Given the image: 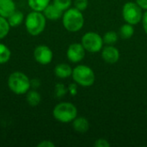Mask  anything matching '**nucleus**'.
<instances>
[{
  "instance_id": "nucleus-1",
  "label": "nucleus",
  "mask_w": 147,
  "mask_h": 147,
  "mask_svg": "<svg viewBox=\"0 0 147 147\" xmlns=\"http://www.w3.org/2000/svg\"><path fill=\"white\" fill-rule=\"evenodd\" d=\"M62 22L65 28L69 32H78L83 27L84 23V17L82 11L78 9L69 8L62 16Z\"/></svg>"
},
{
  "instance_id": "nucleus-2",
  "label": "nucleus",
  "mask_w": 147,
  "mask_h": 147,
  "mask_svg": "<svg viewBox=\"0 0 147 147\" xmlns=\"http://www.w3.org/2000/svg\"><path fill=\"white\" fill-rule=\"evenodd\" d=\"M9 89L16 95H24L31 88L30 79L22 71H14L8 78Z\"/></svg>"
},
{
  "instance_id": "nucleus-3",
  "label": "nucleus",
  "mask_w": 147,
  "mask_h": 147,
  "mask_svg": "<svg viewBox=\"0 0 147 147\" xmlns=\"http://www.w3.org/2000/svg\"><path fill=\"white\" fill-rule=\"evenodd\" d=\"M47 24V18L40 11L33 10L29 14H28L25 19V27L28 33L30 35L37 36L40 34Z\"/></svg>"
},
{
  "instance_id": "nucleus-4",
  "label": "nucleus",
  "mask_w": 147,
  "mask_h": 147,
  "mask_svg": "<svg viewBox=\"0 0 147 147\" xmlns=\"http://www.w3.org/2000/svg\"><path fill=\"white\" fill-rule=\"evenodd\" d=\"M53 115L54 119L61 123H69L78 116V109L76 106L71 102H63L58 103L53 110Z\"/></svg>"
},
{
  "instance_id": "nucleus-5",
  "label": "nucleus",
  "mask_w": 147,
  "mask_h": 147,
  "mask_svg": "<svg viewBox=\"0 0 147 147\" xmlns=\"http://www.w3.org/2000/svg\"><path fill=\"white\" fill-rule=\"evenodd\" d=\"M72 79L82 87H90L95 83L96 76L93 70L84 65H77L72 69Z\"/></svg>"
},
{
  "instance_id": "nucleus-6",
  "label": "nucleus",
  "mask_w": 147,
  "mask_h": 147,
  "mask_svg": "<svg viewBox=\"0 0 147 147\" xmlns=\"http://www.w3.org/2000/svg\"><path fill=\"white\" fill-rule=\"evenodd\" d=\"M81 44L84 47L85 51L96 53L102 50L104 43L102 37L100 34L95 32H88L83 35Z\"/></svg>"
},
{
  "instance_id": "nucleus-7",
  "label": "nucleus",
  "mask_w": 147,
  "mask_h": 147,
  "mask_svg": "<svg viewBox=\"0 0 147 147\" xmlns=\"http://www.w3.org/2000/svg\"><path fill=\"white\" fill-rule=\"evenodd\" d=\"M122 16L126 22L136 25L142 20V9L136 3H126L122 8Z\"/></svg>"
},
{
  "instance_id": "nucleus-8",
  "label": "nucleus",
  "mask_w": 147,
  "mask_h": 147,
  "mask_svg": "<svg viewBox=\"0 0 147 147\" xmlns=\"http://www.w3.org/2000/svg\"><path fill=\"white\" fill-rule=\"evenodd\" d=\"M53 57V51L45 45L37 46L34 51V59L40 65H48L52 62Z\"/></svg>"
},
{
  "instance_id": "nucleus-9",
  "label": "nucleus",
  "mask_w": 147,
  "mask_h": 147,
  "mask_svg": "<svg viewBox=\"0 0 147 147\" xmlns=\"http://www.w3.org/2000/svg\"><path fill=\"white\" fill-rule=\"evenodd\" d=\"M67 59L71 63H78L85 56V49L81 43H72L66 51Z\"/></svg>"
},
{
  "instance_id": "nucleus-10",
  "label": "nucleus",
  "mask_w": 147,
  "mask_h": 147,
  "mask_svg": "<svg viewBox=\"0 0 147 147\" xmlns=\"http://www.w3.org/2000/svg\"><path fill=\"white\" fill-rule=\"evenodd\" d=\"M102 59L109 64H115L120 59V52L113 45H108L102 51Z\"/></svg>"
},
{
  "instance_id": "nucleus-11",
  "label": "nucleus",
  "mask_w": 147,
  "mask_h": 147,
  "mask_svg": "<svg viewBox=\"0 0 147 147\" xmlns=\"http://www.w3.org/2000/svg\"><path fill=\"white\" fill-rule=\"evenodd\" d=\"M63 12L61 9H59L57 6H55L53 3V4H48L45 9L42 11L43 15L45 16V17L48 20H51V21H55V20H58L59 18L62 17L63 16Z\"/></svg>"
},
{
  "instance_id": "nucleus-12",
  "label": "nucleus",
  "mask_w": 147,
  "mask_h": 147,
  "mask_svg": "<svg viewBox=\"0 0 147 147\" xmlns=\"http://www.w3.org/2000/svg\"><path fill=\"white\" fill-rule=\"evenodd\" d=\"M16 10L14 0H0V16L8 18Z\"/></svg>"
},
{
  "instance_id": "nucleus-13",
  "label": "nucleus",
  "mask_w": 147,
  "mask_h": 147,
  "mask_svg": "<svg viewBox=\"0 0 147 147\" xmlns=\"http://www.w3.org/2000/svg\"><path fill=\"white\" fill-rule=\"evenodd\" d=\"M72 127L76 132H78L79 134H84L89 130L90 123L86 118L77 116L72 121Z\"/></svg>"
},
{
  "instance_id": "nucleus-14",
  "label": "nucleus",
  "mask_w": 147,
  "mask_h": 147,
  "mask_svg": "<svg viewBox=\"0 0 147 147\" xmlns=\"http://www.w3.org/2000/svg\"><path fill=\"white\" fill-rule=\"evenodd\" d=\"M54 74L59 78H67L71 76L72 69L71 67L65 63L59 64L54 68Z\"/></svg>"
},
{
  "instance_id": "nucleus-15",
  "label": "nucleus",
  "mask_w": 147,
  "mask_h": 147,
  "mask_svg": "<svg viewBox=\"0 0 147 147\" xmlns=\"http://www.w3.org/2000/svg\"><path fill=\"white\" fill-rule=\"evenodd\" d=\"M26 101L30 106L36 107L40 104V102L41 101V96H40V93L35 90H28L26 93Z\"/></svg>"
},
{
  "instance_id": "nucleus-16",
  "label": "nucleus",
  "mask_w": 147,
  "mask_h": 147,
  "mask_svg": "<svg viewBox=\"0 0 147 147\" xmlns=\"http://www.w3.org/2000/svg\"><path fill=\"white\" fill-rule=\"evenodd\" d=\"M10 27H17L22 24L24 20V15L21 11L15 10L8 18H7Z\"/></svg>"
},
{
  "instance_id": "nucleus-17",
  "label": "nucleus",
  "mask_w": 147,
  "mask_h": 147,
  "mask_svg": "<svg viewBox=\"0 0 147 147\" xmlns=\"http://www.w3.org/2000/svg\"><path fill=\"white\" fill-rule=\"evenodd\" d=\"M50 1L51 0H28V4L33 10L42 12L50 3Z\"/></svg>"
},
{
  "instance_id": "nucleus-18",
  "label": "nucleus",
  "mask_w": 147,
  "mask_h": 147,
  "mask_svg": "<svg viewBox=\"0 0 147 147\" xmlns=\"http://www.w3.org/2000/svg\"><path fill=\"white\" fill-rule=\"evenodd\" d=\"M119 34H120V36L124 40L130 39L134 34V28L132 24L127 22L126 24H123L119 30Z\"/></svg>"
},
{
  "instance_id": "nucleus-19",
  "label": "nucleus",
  "mask_w": 147,
  "mask_h": 147,
  "mask_svg": "<svg viewBox=\"0 0 147 147\" xmlns=\"http://www.w3.org/2000/svg\"><path fill=\"white\" fill-rule=\"evenodd\" d=\"M11 56L9 48L3 43H0V65L7 63Z\"/></svg>"
},
{
  "instance_id": "nucleus-20",
  "label": "nucleus",
  "mask_w": 147,
  "mask_h": 147,
  "mask_svg": "<svg viewBox=\"0 0 147 147\" xmlns=\"http://www.w3.org/2000/svg\"><path fill=\"white\" fill-rule=\"evenodd\" d=\"M10 28L11 27L9 26L7 18L0 16V40L5 38L8 35Z\"/></svg>"
},
{
  "instance_id": "nucleus-21",
  "label": "nucleus",
  "mask_w": 147,
  "mask_h": 147,
  "mask_svg": "<svg viewBox=\"0 0 147 147\" xmlns=\"http://www.w3.org/2000/svg\"><path fill=\"white\" fill-rule=\"evenodd\" d=\"M118 38L119 36L117 33H115V31H109L103 35L102 40H103V43L106 45H114L115 43L117 42Z\"/></svg>"
},
{
  "instance_id": "nucleus-22",
  "label": "nucleus",
  "mask_w": 147,
  "mask_h": 147,
  "mask_svg": "<svg viewBox=\"0 0 147 147\" xmlns=\"http://www.w3.org/2000/svg\"><path fill=\"white\" fill-rule=\"evenodd\" d=\"M53 4L65 12L71 7V0H53Z\"/></svg>"
},
{
  "instance_id": "nucleus-23",
  "label": "nucleus",
  "mask_w": 147,
  "mask_h": 147,
  "mask_svg": "<svg viewBox=\"0 0 147 147\" xmlns=\"http://www.w3.org/2000/svg\"><path fill=\"white\" fill-rule=\"evenodd\" d=\"M55 95L57 97H63L68 92V89L63 84H57L55 85Z\"/></svg>"
},
{
  "instance_id": "nucleus-24",
  "label": "nucleus",
  "mask_w": 147,
  "mask_h": 147,
  "mask_svg": "<svg viewBox=\"0 0 147 147\" xmlns=\"http://www.w3.org/2000/svg\"><path fill=\"white\" fill-rule=\"evenodd\" d=\"M88 0H75L74 1V6L76 9H78L80 11H84L88 7Z\"/></svg>"
},
{
  "instance_id": "nucleus-25",
  "label": "nucleus",
  "mask_w": 147,
  "mask_h": 147,
  "mask_svg": "<svg viewBox=\"0 0 147 147\" xmlns=\"http://www.w3.org/2000/svg\"><path fill=\"white\" fill-rule=\"evenodd\" d=\"M94 146L96 147H109L110 144L105 139H98V140H96Z\"/></svg>"
},
{
  "instance_id": "nucleus-26",
  "label": "nucleus",
  "mask_w": 147,
  "mask_h": 147,
  "mask_svg": "<svg viewBox=\"0 0 147 147\" xmlns=\"http://www.w3.org/2000/svg\"><path fill=\"white\" fill-rule=\"evenodd\" d=\"M68 92L71 96H76L78 93V84H71L68 86Z\"/></svg>"
},
{
  "instance_id": "nucleus-27",
  "label": "nucleus",
  "mask_w": 147,
  "mask_h": 147,
  "mask_svg": "<svg viewBox=\"0 0 147 147\" xmlns=\"http://www.w3.org/2000/svg\"><path fill=\"white\" fill-rule=\"evenodd\" d=\"M38 147H54L55 145L54 143H53L52 141L50 140H43L41 142H40L38 145H37Z\"/></svg>"
},
{
  "instance_id": "nucleus-28",
  "label": "nucleus",
  "mask_w": 147,
  "mask_h": 147,
  "mask_svg": "<svg viewBox=\"0 0 147 147\" xmlns=\"http://www.w3.org/2000/svg\"><path fill=\"white\" fill-rule=\"evenodd\" d=\"M142 24H143V28H144V30L146 32V34H147V9L146 10V12L143 14V16H142Z\"/></svg>"
},
{
  "instance_id": "nucleus-29",
  "label": "nucleus",
  "mask_w": 147,
  "mask_h": 147,
  "mask_svg": "<svg viewBox=\"0 0 147 147\" xmlns=\"http://www.w3.org/2000/svg\"><path fill=\"white\" fill-rule=\"evenodd\" d=\"M136 3L142 9H147V0H135Z\"/></svg>"
},
{
  "instance_id": "nucleus-30",
  "label": "nucleus",
  "mask_w": 147,
  "mask_h": 147,
  "mask_svg": "<svg viewBox=\"0 0 147 147\" xmlns=\"http://www.w3.org/2000/svg\"><path fill=\"white\" fill-rule=\"evenodd\" d=\"M40 85V82L38 78H34L33 80H30V86L34 89H37Z\"/></svg>"
},
{
  "instance_id": "nucleus-31",
  "label": "nucleus",
  "mask_w": 147,
  "mask_h": 147,
  "mask_svg": "<svg viewBox=\"0 0 147 147\" xmlns=\"http://www.w3.org/2000/svg\"><path fill=\"white\" fill-rule=\"evenodd\" d=\"M146 115H147V111H146Z\"/></svg>"
}]
</instances>
